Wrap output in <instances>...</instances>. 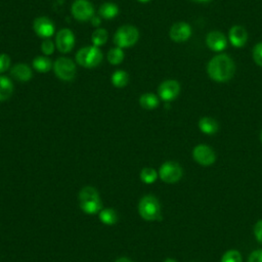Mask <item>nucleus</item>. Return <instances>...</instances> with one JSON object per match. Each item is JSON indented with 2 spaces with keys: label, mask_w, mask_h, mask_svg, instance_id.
<instances>
[{
  "label": "nucleus",
  "mask_w": 262,
  "mask_h": 262,
  "mask_svg": "<svg viewBox=\"0 0 262 262\" xmlns=\"http://www.w3.org/2000/svg\"><path fill=\"white\" fill-rule=\"evenodd\" d=\"M209 77L216 82L223 83L229 81L235 73V64L233 59L224 53L213 56L207 66Z\"/></svg>",
  "instance_id": "f257e3e1"
},
{
  "label": "nucleus",
  "mask_w": 262,
  "mask_h": 262,
  "mask_svg": "<svg viewBox=\"0 0 262 262\" xmlns=\"http://www.w3.org/2000/svg\"><path fill=\"white\" fill-rule=\"evenodd\" d=\"M79 204L82 211L93 215L101 211V201L97 190L92 186H85L79 192Z\"/></svg>",
  "instance_id": "f03ea898"
},
{
  "label": "nucleus",
  "mask_w": 262,
  "mask_h": 262,
  "mask_svg": "<svg viewBox=\"0 0 262 262\" xmlns=\"http://www.w3.org/2000/svg\"><path fill=\"white\" fill-rule=\"evenodd\" d=\"M139 215L146 221H157L161 219V206L154 195L143 196L138 204Z\"/></svg>",
  "instance_id": "7ed1b4c3"
},
{
  "label": "nucleus",
  "mask_w": 262,
  "mask_h": 262,
  "mask_svg": "<svg viewBox=\"0 0 262 262\" xmlns=\"http://www.w3.org/2000/svg\"><path fill=\"white\" fill-rule=\"evenodd\" d=\"M139 32L131 25H125L120 27L114 36V43L120 48H129L135 45L138 41Z\"/></svg>",
  "instance_id": "20e7f679"
},
{
  "label": "nucleus",
  "mask_w": 262,
  "mask_h": 262,
  "mask_svg": "<svg viewBox=\"0 0 262 262\" xmlns=\"http://www.w3.org/2000/svg\"><path fill=\"white\" fill-rule=\"evenodd\" d=\"M102 60V53L96 46H86L81 48L76 54V61L87 69L97 67Z\"/></svg>",
  "instance_id": "39448f33"
},
{
  "label": "nucleus",
  "mask_w": 262,
  "mask_h": 262,
  "mask_svg": "<svg viewBox=\"0 0 262 262\" xmlns=\"http://www.w3.org/2000/svg\"><path fill=\"white\" fill-rule=\"evenodd\" d=\"M53 71L62 81H72L77 73L75 62L68 57L57 58L53 63Z\"/></svg>",
  "instance_id": "423d86ee"
},
{
  "label": "nucleus",
  "mask_w": 262,
  "mask_h": 262,
  "mask_svg": "<svg viewBox=\"0 0 262 262\" xmlns=\"http://www.w3.org/2000/svg\"><path fill=\"white\" fill-rule=\"evenodd\" d=\"M183 171L181 166L173 161H168L162 164L159 170L160 178L166 183H175L182 177Z\"/></svg>",
  "instance_id": "0eeeda50"
},
{
  "label": "nucleus",
  "mask_w": 262,
  "mask_h": 262,
  "mask_svg": "<svg viewBox=\"0 0 262 262\" xmlns=\"http://www.w3.org/2000/svg\"><path fill=\"white\" fill-rule=\"evenodd\" d=\"M72 14L79 21H86L93 17L94 9L88 0H76L72 5Z\"/></svg>",
  "instance_id": "6e6552de"
},
{
  "label": "nucleus",
  "mask_w": 262,
  "mask_h": 262,
  "mask_svg": "<svg viewBox=\"0 0 262 262\" xmlns=\"http://www.w3.org/2000/svg\"><path fill=\"white\" fill-rule=\"evenodd\" d=\"M192 158L198 164L202 166H211L216 161V155L214 150L206 144L196 145L192 150Z\"/></svg>",
  "instance_id": "1a4fd4ad"
},
{
  "label": "nucleus",
  "mask_w": 262,
  "mask_h": 262,
  "mask_svg": "<svg viewBox=\"0 0 262 262\" xmlns=\"http://www.w3.org/2000/svg\"><path fill=\"white\" fill-rule=\"evenodd\" d=\"M180 92V84L176 80H166L158 88V94L162 100L169 102L174 100Z\"/></svg>",
  "instance_id": "9d476101"
},
{
  "label": "nucleus",
  "mask_w": 262,
  "mask_h": 262,
  "mask_svg": "<svg viewBox=\"0 0 262 262\" xmlns=\"http://www.w3.org/2000/svg\"><path fill=\"white\" fill-rule=\"evenodd\" d=\"M55 45L61 53L70 52L75 45V36L70 29H61L55 37Z\"/></svg>",
  "instance_id": "9b49d317"
},
{
  "label": "nucleus",
  "mask_w": 262,
  "mask_h": 262,
  "mask_svg": "<svg viewBox=\"0 0 262 262\" xmlns=\"http://www.w3.org/2000/svg\"><path fill=\"white\" fill-rule=\"evenodd\" d=\"M169 36L174 42H184L191 36V27L184 21L175 23L170 28Z\"/></svg>",
  "instance_id": "f8f14e48"
},
{
  "label": "nucleus",
  "mask_w": 262,
  "mask_h": 262,
  "mask_svg": "<svg viewBox=\"0 0 262 262\" xmlns=\"http://www.w3.org/2000/svg\"><path fill=\"white\" fill-rule=\"evenodd\" d=\"M33 29L35 33L44 39H48L54 33V25L53 23L45 16H40L34 20Z\"/></svg>",
  "instance_id": "ddd939ff"
},
{
  "label": "nucleus",
  "mask_w": 262,
  "mask_h": 262,
  "mask_svg": "<svg viewBox=\"0 0 262 262\" xmlns=\"http://www.w3.org/2000/svg\"><path fill=\"white\" fill-rule=\"evenodd\" d=\"M206 44L212 51L220 52L225 49L227 39L223 33L219 31H212L206 36Z\"/></svg>",
  "instance_id": "4468645a"
},
{
  "label": "nucleus",
  "mask_w": 262,
  "mask_h": 262,
  "mask_svg": "<svg viewBox=\"0 0 262 262\" xmlns=\"http://www.w3.org/2000/svg\"><path fill=\"white\" fill-rule=\"evenodd\" d=\"M228 38L229 42L234 47H243L248 40V33L246 29L243 26L235 25L232 26L228 32Z\"/></svg>",
  "instance_id": "2eb2a0df"
},
{
  "label": "nucleus",
  "mask_w": 262,
  "mask_h": 262,
  "mask_svg": "<svg viewBox=\"0 0 262 262\" xmlns=\"http://www.w3.org/2000/svg\"><path fill=\"white\" fill-rule=\"evenodd\" d=\"M10 75L17 81L27 82L32 79L33 73L29 66L26 63H16L10 69Z\"/></svg>",
  "instance_id": "dca6fc26"
},
{
  "label": "nucleus",
  "mask_w": 262,
  "mask_h": 262,
  "mask_svg": "<svg viewBox=\"0 0 262 262\" xmlns=\"http://www.w3.org/2000/svg\"><path fill=\"white\" fill-rule=\"evenodd\" d=\"M199 128L204 134L213 135L218 131L219 125L215 119L211 117H203L199 121Z\"/></svg>",
  "instance_id": "f3484780"
},
{
  "label": "nucleus",
  "mask_w": 262,
  "mask_h": 262,
  "mask_svg": "<svg viewBox=\"0 0 262 262\" xmlns=\"http://www.w3.org/2000/svg\"><path fill=\"white\" fill-rule=\"evenodd\" d=\"M13 92L12 81L6 76H0V101L8 99Z\"/></svg>",
  "instance_id": "a211bd4d"
},
{
  "label": "nucleus",
  "mask_w": 262,
  "mask_h": 262,
  "mask_svg": "<svg viewBox=\"0 0 262 262\" xmlns=\"http://www.w3.org/2000/svg\"><path fill=\"white\" fill-rule=\"evenodd\" d=\"M139 104L142 108L146 111H150L156 108L159 105V98L156 94L146 92L139 97Z\"/></svg>",
  "instance_id": "6ab92c4d"
},
{
  "label": "nucleus",
  "mask_w": 262,
  "mask_h": 262,
  "mask_svg": "<svg viewBox=\"0 0 262 262\" xmlns=\"http://www.w3.org/2000/svg\"><path fill=\"white\" fill-rule=\"evenodd\" d=\"M119 13V7L113 2H105L99 7V15L105 19L114 18Z\"/></svg>",
  "instance_id": "aec40b11"
},
{
  "label": "nucleus",
  "mask_w": 262,
  "mask_h": 262,
  "mask_svg": "<svg viewBox=\"0 0 262 262\" xmlns=\"http://www.w3.org/2000/svg\"><path fill=\"white\" fill-rule=\"evenodd\" d=\"M52 61L46 56H37L33 59V67L39 73H47L52 68Z\"/></svg>",
  "instance_id": "412c9836"
},
{
  "label": "nucleus",
  "mask_w": 262,
  "mask_h": 262,
  "mask_svg": "<svg viewBox=\"0 0 262 262\" xmlns=\"http://www.w3.org/2000/svg\"><path fill=\"white\" fill-rule=\"evenodd\" d=\"M129 80V76L125 71L118 70L112 75V83L117 88H123L127 85Z\"/></svg>",
  "instance_id": "4be33fe9"
},
{
  "label": "nucleus",
  "mask_w": 262,
  "mask_h": 262,
  "mask_svg": "<svg viewBox=\"0 0 262 262\" xmlns=\"http://www.w3.org/2000/svg\"><path fill=\"white\" fill-rule=\"evenodd\" d=\"M107 38H108V34H107V31L105 29H96L93 33H92V36H91V41H92V44L93 46H101V45H104L107 41Z\"/></svg>",
  "instance_id": "5701e85b"
},
{
  "label": "nucleus",
  "mask_w": 262,
  "mask_h": 262,
  "mask_svg": "<svg viewBox=\"0 0 262 262\" xmlns=\"http://www.w3.org/2000/svg\"><path fill=\"white\" fill-rule=\"evenodd\" d=\"M99 219L102 223L106 225H114L118 220V216L115 210L107 208L99 212Z\"/></svg>",
  "instance_id": "b1692460"
},
{
  "label": "nucleus",
  "mask_w": 262,
  "mask_h": 262,
  "mask_svg": "<svg viewBox=\"0 0 262 262\" xmlns=\"http://www.w3.org/2000/svg\"><path fill=\"white\" fill-rule=\"evenodd\" d=\"M124 52L122 50V48L120 47H115V48H112L108 52H107V60L111 64H114V66H117V64H120L123 59H124Z\"/></svg>",
  "instance_id": "393cba45"
},
{
  "label": "nucleus",
  "mask_w": 262,
  "mask_h": 262,
  "mask_svg": "<svg viewBox=\"0 0 262 262\" xmlns=\"http://www.w3.org/2000/svg\"><path fill=\"white\" fill-rule=\"evenodd\" d=\"M158 178V173L155 169L152 168H143L140 172V179L142 182L146 184H151L154 183Z\"/></svg>",
  "instance_id": "a878e982"
},
{
  "label": "nucleus",
  "mask_w": 262,
  "mask_h": 262,
  "mask_svg": "<svg viewBox=\"0 0 262 262\" xmlns=\"http://www.w3.org/2000/svg\"><path fill=\"white\" fill-rule=\"evenodd\" d=\"M220 262H243V258L238 251L228 250L222 255Z\"/></svg>",
  "instance_id": "bb28decb"
},
{
  "label": "nucleus",
  "mask_w": 262,
  "mask_h": 262,
  "mask_svg": "<svg viewBox=\"0 0 262 262\" xmlns=\"http://www.w3.org/2000/svg\"><path fill=\"white\" fill-rule=\"evenodd\" d=\"M253 60L256 64L262 67V42L257 43L252 50Z\"/></svg>",
  "instance_id": "cd10ccee"
},
{
  "label": "nucleus",
  "mask_w": 262,
  "mask_h": 262,
  "mask_svg": "<svg viewBox=\"0 0 262 262\" xmlns=\"http://www.w3.org/2000/svg\"><path fill=\"white\" fill-rule=\"evenodd\" d=\"M10 57L6 53H1L0 54V74L6 72L10 68Z\"/></svg>",
  "instance_id": "c85d7f7f"
},
{
  "label": "nucleus",
  "mask_w": 262,
  "mask_h": 262,
  "mask_svg": "<svg viewBox=\"0 0 262 262\" xmlns=\"http://www.w3.org/2000/svg\"><path fill=\"white\" fill-rule=\"evenodd\" d=\"M41 50L45 55L52 54L54 51V43L49 39H45L41 44Z\"/></svg>",
  "instance_id": "c756f323"
},
{
  "label": "nucleus",
  "mask_w": 262,
  "mask_h": 262,
  "mask_svg": "<svg viewBox=\"0 0 262 262\" xmlns=\"http://www.w3.org/2000/svg\"><path fill=\"white\" fill-rule=\"evenodd\" d=\"M254 235L256 239L262 244V219L258 220L254 226Z\"/></svg>",
  "instance_id": "7c9ffc66"
},
{
  "label": "nucleus",
  "mask_w": 262,
  "mask_h": 262,
  "mask_svg": "<svg viewBox=\"0 0 262 262\" xmlns=\"http://www.w3.org/2000/svg\"><path fill=\"white\" fill-rule=\"evenodd\" d=\"M248 262H262V249L253 251L248 258Z\"/></svg>",
  "instance_id": "2f4dec72"
},
{
  "label": "nucleus",
  "mask_w": 262,
  "mask_h": 262,
  "mask_svg": "<svg viewBox=\"0 0 262 262\" xmlns=\"http://www.w3.org/2000/svg\"><path fill=\"white\" fill-rule=\"evenodd\" d=\"M91 23H92V25L93 26H95V27H97V26H99L100 25V18L98 17V16H93L92 18H91Z\"/></svg>",
  "instance_id": "473e14b6"
},
{
  "label": "nucleus",
  "mask_w": 262,
  "mask_h": 262,
  "mask_svg": "<svg viewBox=\"0 0 262 262\" xmlns=\"http://www.w3.org/2000/svg\"><path fill=\"white\" fill-rule=\"evenodd\" d=\"M115 262H132L129 258H126V257H122V258H119L118 260H116Z\"/></svg>",
  "instance_id": "72a5a7b5"
},
{
  "label": "nucleus",
  "mask_w": 262,
  "mask_h": 262,
  "mask_svg": "<svg viewBox=\"0 0 262 262\" xmlns=\"http://www.w3.org/2000/svg\"><path fill=\"white\" fill-rule=\"evenodd\" d=\"M191 1L199 2V3H204V2H208V1H210V0H191Z\"/></svg>",
  "instance_id": "f704fd0d"
},
{
  "label": "nucleus",
  "mask_w": 262,
  "mask_h": 262,
  "mask_svg": "<svg viewBox=\"0 0 262 262\" xmlns=\"http://www.w3.org/2000/svg\"><path fill=\"white\" fill-rule=\"evenodd\" d=\"M164 262H177L176 260H174V259H171V258H168V259H166Z\"/></svg>",
  "instance_id": "c9c22d12"
},
{
  "label": "nucleus",
  "mask_w": 262,
  "mask_h": 262,
  "mask_svg": "<svg viewBox=\"0 0 262 262\" xmlns=\"http://www.w3.org/2000/svg\"><path fill=\"white\" fill-rule=\"evenodd\" d=\"M139 2H141V3H146V2H148V1H150V0H138Z\"/></svg>",
  "instance_id": "e433bc0d"
},
{
  "label": "nucleus",
  "mask_w": 262,
  "mask_h": 262,
  "mask_svg": "<svg viewBox=\"0 0 262 262\" xmlns=\"http://www.w3.org/2000/svg\"><path fill=\"white\" fill-rule=\"evenodd\" d=\"M260 140H261V142H262V130H261V133H260Z\"/></svg>",
  "instance_id": "4c0bfd02"
}]
</instances>
